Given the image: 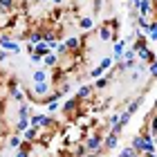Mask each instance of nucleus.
Here are the masks:
<instances>
[{
	"mask_svg": "<svg viewBox=\"0 0 157 157\" xmlns=\"http://www.w3.org/2000/svg\"><path fill=\"white\" fill-rule=\"evenodd\" d=\"M11 5H13V0H0V7H5V9L11 7Z\"/></svg>",
	"mask_w": 157,
	"mask_h": 157,
	"instance_id": "21",
	"label": "nucleus"
},
{
	"mask_svg": "<svg viewBox=\"0 0 157 157\" xmlns=\"http://www.w3.org/2000/svg\"><path fill=\"white\" fill-rule=\"evenodd\" d=\"M32 124H34V126H45V124H47V117L38 115V117H34V119H32Z\"/></svg>",
	"mask_w": 157,
	"mask_h": 157,
	"instance_id": "12",
	"label": "nucleus"
},
{
	"mask_svg": "<svg viewBox=\"0 0 157 157\" xmlns=\"http://www.w3.org/2000/svg\"><path fill=\"white\" fill-rule=\"evenodd\" d=\"M124 47H126V40H117V43H115V47H112L115 59H121V56H124Z\"/></svg>",
	"mask_w": 157,
	"mask_h": 157,
	"instance_id": "5",
	"label": "nucleus"
},
{
	"mask_svg": "<svg viewBox=\"0 0 157 157\" xmlns=\"http://www.w3.org/2000/svg\"><path fill=\"white\" fill-rule=\"evenodd\" d=\"M148 157H155V155H153V153H151V155H148Z\"/></svg>",
	"mask_w": 157,
	"mask_h": 157,
	"instance_id": "26",
	"label": "nucleus"
},
{
	"mask_svg": "<svg viewBox=\"0 0 157 157\" xmlns=\"http://www.w3.org/2000/svg\"><path fill=\"white\" fill-rule=\"evenodd\" d=\"M130 148H135L137 153L146 151V139H144V137H135V139H132V146H130Z\"/></svg>",
	"mask_w": 157,
	"mask_h": 157,
	"instance_id": "4",
	"label": "nucleus"
},
{
	"mask_svg": "<svg viewBox=\"0 0 157 157\" xmlns=\"http://www.w3.org/2000/svg\"><path fill=\"white\" fill-rule=\"evenodd\" d=\"M45 76H47L45 70H38V72L34 74V81H36V83H43V81H45Z\"/></svg>",
	"mask_w": 157,
	"mask_h": 157,
	"instance_id": "14",
	"label": "nucleus"
},
{
	"mask_svg": "<svg viewBox=\"0 0 157 157\" xmlns=\"http://www.w3.org/2000/svg\"><path fill=\"white\" fill-rule=\"evenodd\" d=\"M115 144H117V132H112L108 137V141H105V148H115Z\"/></svg>",
	"mask_w": 157,
	"mask_h": 157,
	"instance_id": "13",
	"label": "nucleus"
},
{
	"mask_svg": "<svg viewBox=\"0 0 157 157\" xmlns=\"http://www.w3.org/2000/svg\"><path fill=\"white\" fill-rule=\"evenodd\" d=\"M18 157H27V153H25V151H23V153H20V155H18Z\"/></svg>",
	"mask_w": 157,
	"mask_h": 157,
	"instance_id": "24",
	"label": "nucleus"
},
{
	"mask_svg": "<svg viewBox=\"0 0 157 157\" xmlns=\"http://www.w3.org/2000/svg\"><path fill=\"white\" fill-rule=\"evenodd\" d=\"M146 38L148 40H157V18L148 23V27H146Z\"/></svg>",
	"mask_w": 157,
	"mask_h": 157,
	"instance_id": "3",
	"label": "nucleus"
},
{
	"mask_svg": "<svg viewBox=\"0 0 157 157\" xmlns=\"http://www.w3.org/2000/svg\"><path fill=\"white\" fill-rule=\"evenodd\" d=\"M92 25H94L92 16H83V18H81V29H92Z\"/></svg>",
	"mask_w": 157,
	"mask_h": 157,
	"instance_id": "8",
	"label": "nucleus"
},
{
	"mask_svg": "<svg viewBox=\"0 0 157 157\" xmlns=\"http://www.w3.org/2000/svg\"><path fill=\"white\" fill-rule=\"evenodd\" d=\"M65 45H67V49H76V47H81V38H67Z\"/></svg>",
	"mask_w": 157,
	"mask_h": 157,
	"instance_id": "10",
	"label": "nucleus"
},
{
	"mask_svg": "<svg viewBox=\"0 0 157 157\" xmlns=\"http://www.w3.org/2000/svg\"><path fill=\"white\" fill-rule=\"evenodd\" d=\"M151 130H153V132H157V117L153 119V124H151Z\"/></svg>",
	"mask_w": 157,
	"mask_h": 157,
	"instance_id": "23",
	"label": "nucleus"
},
{
	"mask_svg": "<svg viewBox=\"0 0 157 157\" xmlns=\"http://www.w3.org/2000/svg\"><path fill=\"white\" fill-rule=\"evenodd\" d=\"M110 63H112V59H101V63H99V67H94V70H92V76H101L103 72H105V70H108L110 67Z\"/></svg>",
	"mask_w": 157,
	"mask_h": 157,
	"instance_id": "2",
	"label": "nucleus"
},
{
	"mask_svg": "<svg viewBox=\"0 0 157 157\" xmlns=\"http://www.w3.org/2000/svg\"><path fill=\"white\" fill-rule=\"evenodd\" d=\"M36 92H38V94L47 92V83H36Z\"/></svg>",
	"mask_w": 157,
	"mask_h": 157,
	"instance_id": "19",
	"label": "nucleus"
},
{
	"mask_svg": "<svg viewBox=\"0 0 157 157\" xmlns=\"http://www.w3.org/2000/svg\"><path fill=\"white\" fill-rule=\"evenodd\" d=\"M90 157H99V155H90Z\"/></svg>",
	"mask_w": 157,
	"mask_h": 157,
	"instance_id": "27",
	"label": "nucleus"
},
{
	"mask_svg": "<svg viewBox=\"0 0 157 157\" xmlns=\"http://www.w3.org/2000/svg\"><path fill=\"white\" fill-rule=\"evenodd\" d=\"M43 63H45V65H54L56 63V54H45L43 56Z\"/></svg>",
	"mask_w": 157,
	"mask_h": 157,
	"instance_id": "11",
	"label": "nucleus"
},
{
	"mask_svg": "<svg viewBox=\"0 0 157 157\" xmlns=\"http://www.w3.org/2000/svg\"><path fill=\"white\" fill-rule=\"evenodd\" d=\"M137 9H139V16L151 18V13H153V0H139Z\"/></svg>",
	"mask_w": 157,
	"mask_h": 157,
	"instance_id": "1",
	"label": "nucleus"
},
{
	"mask_svg": "<svg viewBox=\"0 0 157 157\" xmlns=\"http://www.w3.org/2000/svg\"><path fill=\"white\" fill-rule=\"evenodd\" d=\"M105 85H108V78H97V83H94V88L97 90H103Z\"/></svg>",
	"mask_w": 157,
	"mask_h": 157,
	"instance_id": "18",
	"label": "nucleus"
},
{
	"mask_svg": "<svg viewBox=\"0 0 157 157\" xmlns=\"http://www.w3.org/2000/svg\"><path fill=\"white\" fill-rule=\"evenodd\" d=\"M119 157H137V151H135V148H126Z\"/></svg>",
	"mask_w": 157,
	"mask_h": 157,
	"instance_id": "17",
	"label": "nucleus"
},
{
	"mask_svg": "<svg viewBox=\"0 0 157 157\" xmlns=\"http://www.w3.org/2000/svg\"><path fill=\"white\" fill-rule=\"evenodd\" d=\"M29 40H32V45H36V43L43 40V34H40V32H34L32 36H29Z\"/></svg>",
	"mask_w": 157,
	"mask_h": 157,
	"instance_id": "15",
	"label": "nucleus"
},
{
	"mask_svg": "<svg viewBox=\"0 0 157 157\" xmlns=\"http://www.w3.org/2000/svg\"><path fill=\"white\" fill-rule=\"evenodd\" d=\"M139 59L141 61H148V63H151V61H155V52H153V49H141V52H139Z\"/></svg>",
	"mask_w": 157,
	"mask_h": 157,
	"instance_id": "7",
	"label": "nucleus"
},
{
	"mask_svg": "<svg viewBox=\"0 0 157 157\" xmlns=\"http://www.w3.org/2000/svg\"><path fill=\"white\" fill-rule=\"evenodd\" d=\"M34 135H36V130H27L25 137H27V139H34Z\"/></svg>",
	"mask_w": 157,
	"mask_h": 157,
	"instance_id": "22",
	"label": "nucleus"
},
{
	"mask_svg": "<svg viewBox=\"0 0 157 157\" xmlns=\"http://www.w3.org/2000/svg\"><path fill=\"white\" fill-rule=\"evenodd\" d=\"M40 2H45V0H40Z\"/></svg>",
	"mask_w": 157,
	"mask_h": 157,
	"instance_id": "28",
	"label": "nucleus"
},
{
	"mask_svg": "<svg viewBox=\"0 0 157 157\" xmlns=\"http://www.w3.org/2000/svg\"><path fill=\"white\" fill-rule=\"evenodd\" d=\"M52 2H56V5H61V2H63V0H52Z\"/></svg>",
	"mask_w": 157,
	"mask_h": 157,
	"instance_id": "25",
	"label": "nucleus"
},
{
	"mask_svg": "<svg viewBox=\"0 0 157 157\" xmlns=\"http://www.w3.org/2000/svg\"><path fill=\"white\" fill-rule=\"evenodd\" d=\"M151 74L157 76V61H151Z\"/></svg>",
	"mask_w": 157,
	"mask_h": 157,
	"instance_id": "20",
	"label": "nucleus"
},
{
	"mask_svg": "<svg viewBox=\"0 0 157 157\" xmlns=\"http://www.w3.org/2000/svg\"><path fill=\"white\" fill-rule=\"evenodd\" d=\"M90 94H92L90 88H81V90H78V99H88Z\"/></svg>",
	"mask_w": 157,
	"mask_h": 157,
	"instance_id": "16",
	"label": "nucleus"
},
{
	"mask_svg": "<svg viewBox=\"0 0 157 157\" xmlns=\"http://www.w3.org/2000/svg\"><path fill=\"white\" fill-rule=\"evenodd\" d=\"M99 144H101L99 137H88V144H85V146H88L90 151H94V148H99Z\"/></svg>",
	"mask_w": 157,
	"mask_h": 157,
	"instance_id": "9",
	"label": "nucleus"
},
{
	"mask_svg": "<svg viewBox=\"0 0 157 157\" xmlns=\"http://www.w3.org/2000/svg\"><path fill=\"white\" fill-rule=\"evenodd\" d=\"M34 52H36L38 56H45V54H49V45L45 40H40V43H36V47H34Z\"/></svg>",
	"mask_w": 157,
	"mask_h": 157,
	"instance_id": "6",
	"label": "nucleus"
}]
</instances>
